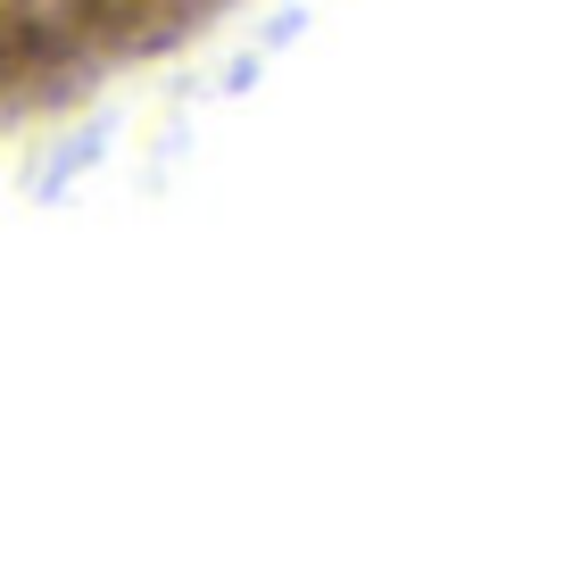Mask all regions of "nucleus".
Wrapping results in <instances>:
<instances>
[]
</instances>
